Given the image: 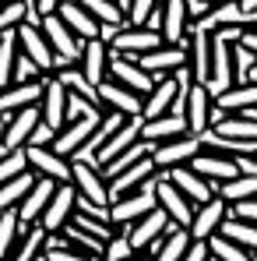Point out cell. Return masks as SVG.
Listing matches in <instances>:
<instances>
[{
    "instance_id": "6da1fadb",
    "label": "cell",
    "mask_w": 257,
    "mask_h": 261,
    "mask_svg": "<svg viewBox=\"0 0 257 261\" xmlns=\"http://www.w3.org/2000/svg\"><path fill=\"white\" fill-rule=\"evenodd\" d=\"M71 184L78 187V208L92 216H109V184L92 159H71Z\"/></svg>"
},
{
    "instance_id": "7a4b0ae2",
    "label": "cell",
    "mask_w": 257,
    "mask_h": 261,
    "mask_svg": "<svg viewBox=\"0 0 257 261\" xmlns=\"http://www.w3.org/2000/svg\"><path fill=\"white\" fill-rule=\"evenodd\" d=\"M190 82H194V78H190L187 67H180V71H173V74H162V78L152 85V92L145 95L141 120H155V117H166V113H180V102H183Z\"/></svg>"
},
{
    "instance_id": "3957f363",
    "label": "cell",
    "mask_w": 257,
    "mask_h": 261,
    "mask_svg": "<svg viewBox=\"0 0 257 261\" xmlns=\"http://www.w3.org/2000/svg\"><path fill=\"white\" fill-rule=\"evenodd\" d=\"M18 36V49H21V60L28 64V71L36 74H56V57H53V46L43 32V21L28 18L25 25L14 29Z\"/></svg>"
},
{
    "instance_id": "277c9868",
    "label": "cell",
    "mask_w": 257,
    "mask_h": 261,
    "mask_svg": "<svg viewBox=\"0 0 257 261\" xmlns=\"http://www.w3.org/2000/svg\"><path fill=\"white\" fill-rule=\"evenodd\" d=\"M215 67H218V39L208 25H194L187 36V71L194 82L212 85Z\"/></svg>"
},
{
    "instance_id": "5b68a950",
    "label": "cell",
    "mask_w": 257,
    "mask_h": 261,
    "mask_svg": "<svg viewBox=\"0 0 257 261\" xmlns=\"http://www.w3.org/2000/svg\"><path fill=\"white\" fill-rule=\"evenodd\" d=\"M102 39L109 43L113 53H127V57H145V53L166 46L162 32H159L155 25H127V21L117 25V29H106Z\"/></svg>"
},
{
    "instance_id": "8992f818",
    "label": "cell",
    "mask_w": 257,
    "mask_h": 261,
    "mask_svg": "<svg viewBox=\"0 0 257 261\" xmlns=\"http://www.w3.org/2000/svg\"><path fill=\"white\" fill-rule=\"evenodd\" d=\"M180 113H183V124L187 130L194 134V138H205L215 124V92L212 85H205V82H190L187 88V95H183V102H180Z\"/></svg>"
},
{
    "instance_id": "52a82bcc",
    "label": "cell",
    "mask_w": 257,
    "mask_h": 261,
    "mask_svg": "<svg viewBox=\"0 0 257 261\" xmlns=\"http://www.w3.org/2000/svg\"><path fill=\"white\" fill-rule=\"evenodd\" d=\"M152 25L162 32V39H166L169 46H183V43H187V36H190V29H194L190 0H162V4H159V14H155Z\"/></svg>"
},
{
    "instance_id": "ba28073f",
    "label": "cell",
    "mask_w": 257,
    "mask_h": 261,
    "mask_svg": "<svg viewBox=\"0 0 257 261\" xmlns=\"http://www.w3.org/2000/svg\"><path fill=\"white\" fill-rule=\"evenodd\" d=\"M250 60H254V57L240 46V39L218 43V67H215V78H212V92L240 85L243 74H247V67H250Z\"/></svg>"
},
{
    "instance_id": "9c48e42d",
    "label": "cell",
    "mask_w": 257,
    "mask_h": 261,
    "mask_svg": "<svg viewBox=\"0 0 257 261\" xmlns=\"http://www.w3.org/2000/svg\"><path fill=\"white\" fill-rule=\"evenodd\" d=\"M46 78L49 74H28V78H18L14 85L0 88V117H14L18 110L39 106L46 92Z\"/></svg>"
},
{
    "instance_id": "30bf717a",
    "label": "cell",
    "mask_w": 257,
    "mask_h": 261,
    "mask_svg": "<svg viewBox=\"0 0 257 261\" xmlns=\"http://www.w3.org/2000/svg\"><path fill=\"white\" fill-rule=\"evenodd\" d=\"M208 134L218 138V141H229V145H257V110L215 113V124Z\"/></svg>"
},
{
    "instance_id": "8fae6325",
    "label": "cell",
    "mask_w": 257,
    "mask_h": 261,
    "mask_svg": "<svg viewBox=\"0 0 257 261\" xmlns=\"http://www.w3.org/2000/svg\"><path fill=\"white\" fill-rule=\"evenodd\" d=\"M197 155H201V138H194V134H180L173 141L152 145V163L159 166V173H169L176 166H190Z\"/></svg>"
},
{
    "instance_id": "7c38bea8",
    "label": "cell",
    "mask_w": 257,
    "mask_h": 261,
    "mask_svg": "<svg viewBox=\"0 0 257 261\" xmlns=\"http://www.w3.org/2000/svg\"><path fill=\"white\" fill-rule=\"evenodd\" d=\"M43 32H46V39H49V46H53L56 71H60V67H74V64L81 60V39L64 25V18H60V14L43 18Z\"/></svg>"
},
{
    "instance_id": "4fadbf2b",
    "label": "cell",
    "mask_w": 257,
    "mask_h": 261,
    "mask_svg": "<svg viewBox=\"0 0 257 261\" xmlns=\"http://www.w3.org/2000/svg\"><path fill=\"white\" fill-rule=\"evenodd\" d=\"M169 229H173V219L166 216L162 208H152L145 219L130 222V244H134L137 254H155L159 244H162V237H166Z\"/></svg>"
},
{
    "instance_id": "5bb4252c",
    "label": "cell",
    "mask_w": 257,
    "mask_h": 261,
    "mask_svg": "<svg viewBox=\"0 0 257 261\" xmlns=\"http://www.w3.org/2000/svg\"><path fill=\"white\" fill-rule=\"evenodd\" d=\"M155 184H159V180H155ZM155 184H148V187L134 191V194H127V198H117V201L109 205V219H113V226H130V222L145 219L152 208H159Z\"/></svg>"
},
{
    "instance_id": "9a60e30c",
    "label": "cell",
    "mask_w": 257,
    "mask_h": 261,
    "mask_svg": "<svg viewBox=\"0 0 257 261\" xmlns=\"http://www.w3.org/2000/svg\"><path fill=\"white\" fill-rule=\"evenodd\" d=\"M28 170L36 176H49L56 184H71V159L60 155L53 145H28Z\"/></svg>"
},
{
    "instance_id": "2e32d148",
    "label": "cell",
    "mask_w": 257,
    "mask_h": 261,
    "mask_svg": "<svg viewBox=\"0 0 257 261\" xmlns=\"http://www.w3.org/2000/svg\"><path fill=\"white\" fill-rule=\"evenodd\" d=\"M159 180V166L152 163V152L145 155V159H137L134 166H127L124 173H117L109 180V198L117 201V198H127L134 191H141V187H148V184H155Z\"/></svg>"
},
{
    "instance_id": "e0dca14e",
    "label": "cell",
    "mask_w": 257,
    "mask_h": 261,
    "mask_svg": "<svg viewBox=\"0 0 257 261\" xmlns=\"http://www.w3.org/2000/svg\"><path fill=\"white\" fill-rule=\"evenodd\" d=\"M4 120H7V130H4V148H0V155H4V152L28 148L32 134L43 124V113H39V106H28V110H18L14 117H4Z\"/></svg>"
},
{
    "instance_id": "ac0fdd59",
    "label": "cell",
    "mask_w": 257,
    "mask_h": 261,
    "mask_svg": "<svg viewBox=\"0 0 257 261\" xmlns=\"http://www.w3.org/2000/svg\"><path fill=\"white\" fill-rule=\"evenodd\" d=\"M99 120H102V113H88V117H81V120H71L64 130H56L53 148H56L60 155H67V159H78V155L85 152L92 130L99 127Z\"/></svg>"
},
{
    "instance_id": "d6986e66",
    "label": "cell",
    "mask_w": 257,
    "mask_h": 261,
    "mask_svg": "<svg viewBox=\"0 0 257 261\" xmlns=\"http://www.w3.org/2000/svg\"><path fill=\"white\" fill-rule=\"evenodd\" d=\"M155 194H159V208L173 219V226H190L194 222V212H197V205L173 184L169 176H159V184H155Z\"/></svg>"
},
{
    "instance_id": "ffe728a7",
    "label": "cell",
    "mask_w": 257,
    "mask_h": 261,
    "mask_svg": "<svg viewBox=\"0 0 257 261\" xmlns=\"http://www.w3.org/2000/svg\"><path fill=\"white\" fill-rule=\"evenodd\" d=\"M109 64H113V49L106 39H88L81 43V60H78V71L85 74L88 85H102L109 78Z\"/></svg>"
},
{
    "instance_id": "44dd1931",
    "label": "cell",
    "mask_w": 257,
    "mask_h": 261,
    "mask_svg": "<svg viewBox=\"0 0 257 261\" xmlns=\"http://www.w3.org/2000/svg\"><path fill=\"white\" fill-rule=\"evenodd\" d=\"M99 102H102V110L124 113V117H141V110H145V95L120 85V82H113V78H106L99 85Z\"/></svg>"
},
{
    "instance_id": "7402d4cb",
    "label": "cell",
    "mask_w": 257,
    "mask_h": 261,
    "mask_svg": "<svg viewBox=\"0 0 257 261\" xmlns=\"http://www.w3.org/2000/svg\"><path fill=\"white\" fill-rule=\"evenodd\" d=\"M67 102H71V88L64 85L56 74H49V78H46L43 102H39L43 124H49L53 130H64V127H67Z\"/></svg>"
},
{
    "instance_id": "603a6c76",
    "label": "cell",
    "mask_w": 257,
    "mask_h": 261,
    "mask_svg": "<svg viewBox=\"0 0 257 261\" xmlns=\"http://www.w3.org/2000/svg\"><path fill=\"white\" fill-rule=\"evenodd\" d=\"M74 212H78V187L74 184H60L56 194H53V201H49V208L39 219V226H43L46 233H60L74 219Z\"/></svg>"
},
{
    "instance_id": "cb8c5ba5",
    "label": "cell",
    "mask_w": 257,
    "mask_h": 261,
    "mask_svg": "<svg viewBox=\"0 0 257 261\" xmlns=\"http://www.w3.org/2000/svg\"><path fill=\"white\" fill-rule=\"evenodd\" d=\"M109 78H113V82H120V85H127V88H134V92H141V95H148L152 85L159 82L155 74H148V71L141 67V60H137V57H127V53H113Z\"/></svg>"
},
{
    "instance_id": "d4e9b609",
    "label": "cell",
    "mask_w": 257,
    "mask_h": 261,
    "mask_svg": "<svg viewBox=\"0 0 257 261\" xmlns=\"http://www.w3.org/2000/svg\"><path fill=\"white\" fill-rule=\"evenodd\" d=\"M225 219H229V201H225L222 194H215L212 201L197 205L194 222H190L187 229H190V237H194V240H212L215 233L222 229V222H225Z\"/></svg>"
},
{
    "instance_id": "484cf974",
    "label": "cell",
    "mask_w": 257,
    "mask_h": 261,
    "mask_svg": "<svg viewBox=\"0 0 257 261\" xmlns=\"http://www.w3.org/2000/svg\"><path fill=\"white\" fill-rule=\"evenodd\" d=\"M141 127H145V120H141V117H130L127 124H124V127H120L109 141H106V145H102V152L95 155V166L102 170V166H109L113 159H120L124 152H130L134 145H141V141H145V138H141Z\"/></svg>"
},
{
    "instance_id": "4316f807",
    "label": "cell",
    "mask_w": 257,
    "mask_h": 261,
    "mask_svg": "<svg viewBox=\"0 0 257 261\" xmlns=\"http://www.w3.org/2000/svg\"><path fill=\"white\" fill-rule=\"evenodd\" d=\"M56 180H49V176H39L36 180V187L25 194V201L18 205V219H21V226H36L43 212L49 208V201H53V194H56Z\"/></svg>"
},
{
    "instance_id": "83f0119b",
    "label": "cell",
    "mask_w": 257,
    "mask_h": 261,
    "mask_svg": "<svg viewBox=\"0 0 257 261\" xmlns=\"http://www.w3.org/2000/svg\"><path fill=\"white\" fill-rule=\"evenodd\" d=\"M166 176H169L173 184L194 201V205H205V201H212L215 194H218V187H215L208 176H201L194 166H176V170H169Z\"/></svg>"
},
{
    "instance_id": "f1b7e54d",
    "label": "cell",
    "mask_w": 257,
    "mask_h": 261,
    "mask_svg": "<svg viewBox=\"0 0 257 261\" xmlns=\"http://www.w3.org/2000/svg\"><path fill=\"white\" fill-rule=\"evenodd\" d=\"M56 14L64 18V25H67V29H71V32H74L81 43H88V39H102V32H106V29H102V25H99V21L88 14L78 0H64Z\"/></svg>"
},
{
    "instance_id": "f546056e",
    "label": "cell",
    "mask_w": 257,
    "mask_h": 261,
    "mask_svg": "<svg viewBox=\"0 0 257 261\" xmlns=\"http://www.w3.org/2000/svg\"><path fill=\"white\" fill-rule=\"evenodd\" d=\"M141 60V67L148 71V74H155V78H162V74H173V71H180V67H187V43L183 46H159V49H152V53H145V57H137Z\"/></svg>"
},
{
    "instance_id": "4dcf8cb0",
    "label": "cell",
    "mask_w": 257,
    "mask_h": 261,
    "mask_svg": "<svg viewBox=\"0 0 257 261\" xmlns=\"http://www.w3.org/2000/svg\"><path fill=\"white\" fill-rule=\"evenodd\" d=\"M190 166H194L201 176H208L215 187H222V184L236 180L240 173H247V166H243V163H233V159H222V155H208V152H201Z\"/></svg>"
},
{
    "instance_id": "1f68e13d",
    "label": "cell",
    "mask_w": 257,
    "mask_h": 261,
    "mask_svg": "<svg viewBox=\"0 0 257 261\" xmlns=\"http://www.w3.org/2000/svg\"><path fill=\"white\" fill-rule=\"evenodd\" d=\"M215 110L218 113H247V110H257V85L254 82H240V85H233V88L215 92Z\"/></svg>"
},
{
    "instance_id": "d6a6232c",
    "label": "cell",
    "mask_w": 257,
    "mask_h": 261,
    "mask_svg": "<svg viewBox=\"0 0 257 261\" xmlns=\"http://www.w3.org/2000/svg\"><path fill=\"white\" fill-rule=\"evenodd\" d=\"M180 134H190L187 124H183V113H166V117H155V120H145L141 127V138L148 145H162V141H173Z\"/></svg>"
},
{
    "instance_id": "836d02e7",
    "label": "cell",
    "mask_w": 257,
    "mask_h": 261,
    "mask_svg": "<svg viewBox=\"0 0 257 261\" xmlns=\"http://www.w3.org/2000/svg\"><path fill=\"white\" fill-rule=\"evenodd\" d=\"M46 237L49 233H46L39 222L36 226H25L21 237H18V244H14L11 261H46Z\"/></svg>"
},
{
    "instance_id": "e575fe53",
    "label": "cell",
    "mask_w": 257,
    "mask_h": 261,
    "mask_svg": "<svg viewBox=\"0 0 257 261\" xmlns=\"http://www.w3.org/2000/svg\"><path fill=\"white\" fill-rule=\"evenodd\" d=\"M18 67H21L18 36H14V32H4V36H0V88L18 82Z\"/></svg>"
},
{
    "instance_id": "d590c367",
    "label": "cell",
    "mask_w": 257,
    "mask_h": 261,
    "mask_svg": "<svg viewBox=\"0 0 257 261\" xmlns=\"http://www.w3.org/2000/svg\"><path fill=\"white\" fill-rule=\"evenodd\" d=\"M190 244H194L190 229L187 226H173L169 233L162 237L159 251H155V261H183V254L190 251Z\"/></svg>"
},
{
    "instance_id": "8d00e7d4",
    "label": "cell",
    "mask_w": 257,
    "mask_h": 261,
    "mask_svg": "<svg viewBox=\"0 0 257 261\" xmlns=\"http://www.w3.org/2000/svg\"><path fill=\"white\" fill-rule=\"evenodd\" d=\"M78 4L85 7L102 29H117V25L127 21V14H124V0H78Z\"/></svg>"
},
{
    "instance_id": "74e56055",
    "label": "cell",
    "mask_w": 257,
    "mask_h": 261,
    "mask_svg": "<svg viewBox=\"0 0 257 261\" xmlns=\"http://www.w3.org/2000/svg\"><path fill=\"white\" fill-rule=\"evenodd\" d=\"M36 180H39V176L32 173V170H25V173H18L14 180L0 184V212H7V208H18V205L25 201V194L36 187Z\"/></svg>"
},
{
    "instance_id": "f35d334b",
    "label": "cell",
    "mask_w": 257,
    "mask_h": 261,
    "mask_svg": "<svg viewBox=\"0 0 257 261\" xmlns=\"http://www.w3.org/2000/svg\"><path fill=\"white\" fill-rule=\"evenodd\" d=\"M21 219H18V208H7V212H0V261H11L14 254V244H18V237H21Z\"/></svg>"
},
{
    "instance_id": "ab89813d",
    "label": "cell",
    "mask_w": 257,
    "mask_h": 261,
    "mask_svg": "<svg viewBox=\"0 0 257 261\" xmlns=\"http://www.w3.org/2000/svg\"><path fill=\"white\" fill-rule=\"evenodd\" d=\"M218 194H222L229 205L247 201V198H257V170H247V173H240L236 180L222 184V187H218Z\"/></svg>"
},
{
    "instance_id": "60d3db41",
    "label": "cell",
    "mask_w": 257,
    "mask_h": 261,
    "mask_svg": "<svg viewBox=\"0 0 257 261\" xmlns=\"http://www.w3.org/2000/svg\"><path fill=\"white\" fill-rule=\"evenodd\" d=\"M218 233H222V237H229L233 244H240L243 251L257 254V226H254V222H243V219H225Z\"/></svg>"
},
{
    "instance_id": "b9f144b4",
    "label": "cell",
    "mask_w": 257,
    "mask_h": 261,
    "mask_svg": "<svg viewBox=\"0 0 257 261\" xmlns=\"http://www.w3.org/2000/svg\"><path fill=\"white\" fill-rule=\"evenodd\" d=\"M137 251L130 244V226H117V233L106 240V251H102V261H134Z\"/></svg>"
},
{
    "instance_id": "7bdbcfd3",
    "label": "cell",
    "mask_w": 257,
    "mask_h": 261,
    "mask_svg": "<svg viewBox=\"0 0 257 261\" xmlns=\"http://www.w3.org/2000/svg\"><path fill=\"white\" fill-rule=\"evenodd\" d=\"M28 18H32L28 0H4V7H0V36H4V32H14V29L25 25Z\"/></svg>"
},
{
    "instance_id": "ee69618b",
    "label": "cell",
    "mask_w": 257,
    "mask_h": 261,
    "mask_svg": "<svg viewBox=\"0 0 257 261\" xmlns=\"http://www.w3.org/2000/svg\"><path fill=\"white\" fill-rule=\"evenodd\" d=\"M208 251H212V261H250L254 258L250 251H243L240 244H233V240L222 237V233H215L212 240H208Z\"/></svg>"
},
{
    "instance_id": "f6af8a7d",
    "label": "cell",
    "mask_w": 257,
    "mask_h": 261,
    "mask_svg": "<svg viewBox=\"0 0 257 261\" xmlns=\"http://www.w3.org/2000/svg\"><path fill=\"white\" fill-rule=\"evenodd\" d=\"M159 4H162V0H124L127 25H152L155 14H159Z\"/></svg>"
},
{
    "instance_id": "bcb514c9",
    "label": "cell",
    "mask_w": 257,
    "mask_h": 261,
    "mask_svg": "<svg viewBox=\"0 0 257 261\" xmlns=\"http://www.w3.org/2000/svg\"><path fill=\"white\" fill-rule=\"evenodd\" d=\"M25 170H28V152H25V148H18V152H4V155H0V184L14 180V176L25 173Z\"/></svg>"
},
{
    "instance_id": "7dc6e473",
    "label": "cell",
    "mask_w": 257,
    "mask_h": 261,
    "mask_svg": "<svg viewBox=\"0 0 257 261\" xmlns=\"http://www.w3.org/2000/svg\"><path fill=\"white\" fill-rule=\"evenodd\" d=\"M229 219H243V222H254L257 226V198H247V201L229 205Z\"/></svg>"
},
{
    "instance_id": "c3c4849f",
    "label": "cell",
    "mask_w": 257,
    "mask_h": 261,
    "mask_svg": "<svg viewBox=\"0 0 257 261\" xmlns=\"http://www.w3.org/2000/svg\"><path fill=\"white\" fill-rule=\"evenodd\" d=\"M46 261H95L88 258V254H81V251H71V247H46Z\"/></svg>"
},
{
    "instance_id": "681fc988",
    "label": "cell",
    "mask_w": 257,
    "mask_h": 261,
    "mask_svg": "<svg viewBox=\"0 0 257 261\" xmlns=\"http://www.w3.org/2000/svg\"><path fill=\"white\" fill-rule=\"evenodd\" d=\"M60 4H64V0H28V7H32V18H36V21H43V18H49V14H56V11H60Z\"/></svg>"
},
{
    "instance_id": "f907efd6",
    "label": "cell",
    "mask_w": 257,
    "mask_h": 261,
    "mask_svg": "<svg viewBox=\"0 0 257 261\" xmlns=\"http://www.w3.org/2000/svg\"><path fill=\"white\" fill-rule=\"evenodd\" d=\"M183 261H212V251H208V240H194L190 251L183 254Z\"/></svg>"
},
{
    "instance_id": "816d5d0a",
    "label": "cell",
    "mask_w": 257,
    "mask_h": 261,
    "mask_svg": "<svg viewBox=\"0 0 257 261\" xmlns=\"http://www.w3.org/2000/svg\"><path fill=\"white\" fill-rule=\"evenodd\" d=\"M240 46H243V49H247V53H250V57L257 60V29L243 32V36H240Z\"/></svg>"
},
{
    "instance_id": "f5cc1de1",
    "label": "cell",
    "mask_w": 257,
    "mask_h": 261,
    "mask_svg": "<svg viewBox=\"0 0 257 261\" xmlns=\"http://www.w3.org/2000/svg\"><path fill=\"white\" fill-rule=\"evenodd\" d=\"M236 11L243 18H257V0H236Z\"/></svg>"
},
{
    "instance_id": "db71d44e",
    "label": "cell",
    "mask_w": 257,
    "mask_h": 261,
    "mask_svg": "<svg viewBox=\"0 0 257 261\" xmlns=\"http://www.w3.org/2000/svg\"><path fill=\"white\" fill-rule=\"evenodd\" d=\"M243 82H254V85H257V60H250V67H247V74H243Z\"/></svg>"
},
{
    "instance_id": "11a10c76",
    "label": "cell",
    "mask_w": 257,
    "mask_h": 261,
    "mask_svg": "<svg viewBox=\"0 0 257 261\" xmlns=\"http://www.w3.org/2000/svg\"><path fill=\"white\" fill-rule=\"evenodd\" d=\"M4 130H7V120L0 117V148H4Z\"/></svg>"
},
{
    "instance_id": "9f6ffc18",
    "label": "cell",
    "mask_w": 257,
    "mask_h": 261,
    "mask_svg": "<svg viewBox=\"0 0 257 261\" xmlns=\"http://www.w3.org/2000/svg\"><path fill=\"white\" fill-rule=\"evenodd\" d=\"M134 261H155V254H137Z\"/></svg>"
},
{
    "instance_id": "6f0895ef",
    "label": "cell",
    "mask_w": 257,
    "mask_h": 261,
    "mask_svg": "<svg viewBox=\"0 0 257 261\" xmlns=\"http://www.w3.org/2000/svg\"><path fill=\"white\" fill-rule=\"evenodd\" d=\"M205 4H212V0H197V7H205Z\"/></svg>"
},
{
    "instance_id": "680465c9",
    "label": "cell",
    "mask_w": 257,
    "mask_h": 261,
    "mask_svg": "<svg viewBox=\"0 0 257 261\" xmlns=\"http://www.w3.org/2000/svg\"><path fill=\"white\" fill-rule=\"evenodd\" d=\"M250 261H257V254H254V258H250Z\"/></svg>"
},
{
    "instance_id": "91938a15",
    "label": "cell",
    "mask_w": 257,
    "mask_h": 261,
    "mask_svg": "<svg viewBox=\"0 0 257 261\" xmlns=\"http://www.w3.org/2000/svg\"><path fill=\"white\" fill-rule=\"evenodd\" d=\"M0 7H4V0H0Z\"/></svg>"
}]
</instances>
